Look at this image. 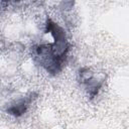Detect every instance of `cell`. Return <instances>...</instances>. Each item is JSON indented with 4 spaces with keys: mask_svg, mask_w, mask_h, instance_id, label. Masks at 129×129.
<instances>
[{
    "mask_svg": "<svg viewBox=\"0 0 129 129\" xmlns=\"http://www.w3.org/2000/svg\"><path fill=\"white\" fill-rule=\"evenodd\" d=\"M33 94H30L29 96L23 97L21 99H18L17 101H15L14 103H12L8 108H7V113L14 116V117H20L21 115H23L27 108L29 107V105L31 104L32 100H33Z\"/></svg>",
    "mask_w": 129,
    "mask_h": 129,
    "instance_id": "cell-3",
    "label": "cell"
},
{
    "mask_svg": "<svg viewBox=\"0 0 129 129\" xmlns=\"http://www.w3.org/2000/svg\"><path fill=\"white\" fill-rule=\"evenodd\" d=\"M46 31L54 38L51 44H41L36 47V55L40 64L50 74L54 75L61 71L67 53L69 50V43L67 40L64 30L50 18L46 20Z\"/></svg>",
    "mask_w": 129,
    "mask_h": 129,
    "instance_id": "cell-1",
    "label": "cell"
},
{
    "mask_svg": "<svg viewBox=\"0 0 129 129\" xmlns=\"http://www.w3.org/2000/svg\"><path fill=\"white\" fill-rule=\"evenodd\" d=\"M79 77H80V82L86 86V89L88 90L91 98H94L98 94V91L101 88L103 81L97 80L94 77L93 72L88 68L81 69L79 71Z\"/></svg>",
    "mask_w": 129,
    "mask_h": 129,
    "instance_id": "cell-2",
    "label": "cell"
}]
</instances>
